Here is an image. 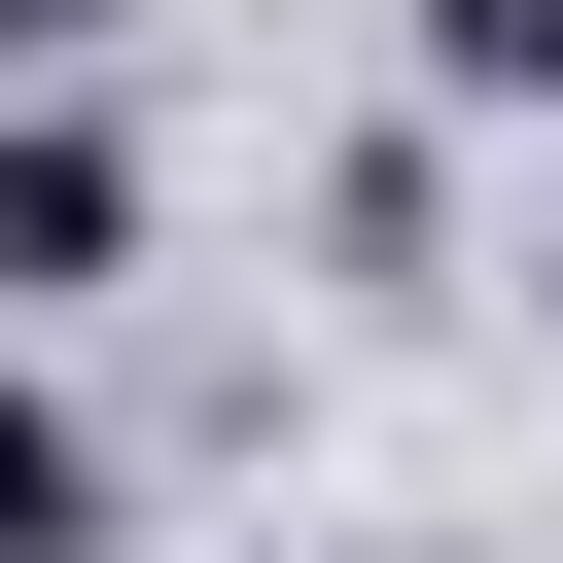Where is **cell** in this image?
Masks as SVG:
<instances>
[{"mask_svg":"<svg viewBox=\"0 0 563 563\" xmlns=\"http://www.w3.org/2000/svg\"><path fill=\"white\" fill-rule=\"evenodd\" d=\"M0 563H106V422L70 387H0Z\"/></svg>","mask_w":563,"mask_h":563,"instance_id":"2","label":"cell"},{"mask_svg":"<svg viewBox=\"0 0 563 563\" xmlns=\"http://www.w3.org/2000/svg\"><path fill=\"white\" fill-rule=\"evenodd\" d=\"M70 35H106V0H0V70H70Z\"/></svg>","mask_w":563,"mask_h":563,"instance_id":"4","label":"cell"},{"mask_svg":"<svg viewBox=\"0 0 563 563\" xmlns=\"http://www.w3.org/2000/svg\"><path fill=\"white\" fill-rule=\"evenodd\" d=\"M422 70L457 106H563V0H422Z\"/></svg>","mask_w":563,"mask_h":563,"instance_id":"3","label":"cell"},{"mask_svg":"<svg viewBox=\"0 0 563 563\" xmlns=\"http://www.w3.org/2000/svg\"><path fill=\"white\" fill-rule=\"evenodd\" d=\"M106 246H141V141L106 106H0V317H70Z\"/></svg>","mask_w":563,"mask_h":563,"instance_id":"1","label":"cell"}]
</instances>
